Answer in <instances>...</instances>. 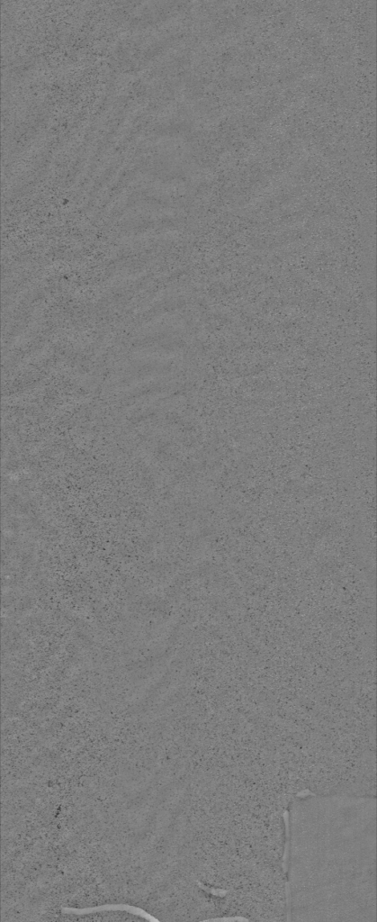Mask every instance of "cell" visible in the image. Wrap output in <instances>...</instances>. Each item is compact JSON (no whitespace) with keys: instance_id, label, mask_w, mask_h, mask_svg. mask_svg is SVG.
<instances>
[{"instance_id":"cell-1","label":"cell","mask_w":377,"mask_h":922,"mask_svg":"<svg viewBox=\"0 0 377 922\" xmlns=\"http://www.w3.org/2000/svg\"><path fill=\"white\" fill-rule=\"evenodd\" d=\"M287 812L290 919L374 921L375 796H296Z\"/></svg>"},{"instance_id":"cell-2","label":"cell","mask_w":377,"mask_h":922,"mask_svg":"<svg viewBox=\"0 0 377 922\" xmlns=\"http://www.w3.org/2000/svg\"><path fill=\"white\" fill-rule=\"evenodd\" d=\"M108 910H111V911H112V910H115V911H125V912H128V913H130L131 915H134L136 917H139L140 918H143V919H146V920H148V921H158V919L157 917H155L153 915L149 914L148 912H147L143 908L136 907V906H133V905L125 904V903L103 904V905H99V906L88 907V908H67V907H64V908H62L61 912L63 914H67V915L84 916V915L101 913V912L108 911Z\"/></svg>"}]
</instances>
